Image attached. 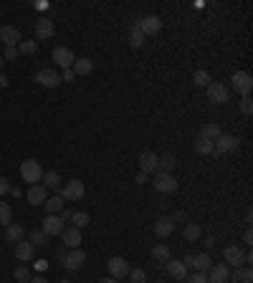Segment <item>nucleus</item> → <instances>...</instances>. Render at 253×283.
I'll return each instance as SVG.
<instances>
[{"label":"nucleus","instance_id":"obj_1","mask_svg":"<svg viewBox=\"0 0 253 283\" xmlns=\"http://www.w3.org/2000/svg\"><path fill=\"white\" fill-rule=\"evenodd\" d=\"M21 177L26 180V182H41L43 180V167H41V162H35V159H26L23 164H21Z\"/></svg>","mask_w":253,"mask_h":283},{"label":"nucleus","instance_id":"obj_2","mask_svg":"<svg viewBox=\"0 0 253 283\" xmlns=\"http://www.w3.org/2000/svg\"><path fill=\"white\" fill-rule=\"evenodd\" d=\"M238 144H241L238 137H233V134H221V137L213 142V155H230V152L238 149Z\"/></svg>","mask_w":253,"mask_h":283},{"label":"nucleus","instance_id":"obj_3","mask_svg":"<svg viewBox=\"0 0 253 283\" xmlns=\"http://www.w3.org/2000/svg\"><path fill=\"white\" fill-rule=\"evenodd\" d=\"M84 182L81 180H71V182H63L61 185V197L63 202H76V200H81L84 197Z\"/></svg>","mask_w":253,"mask_h":283},{"label":"nucleus","instance_id":"obj_4","mask_svg":"<svg viewBox=\"0 0 253 283\" xmlns=\"http://www.w3.org/2000/svg\"><path fill=\"white\" fill-rule=\"evenodd\" d=\"M183 263L190 266V268H195V273H208L210 266H213V258L208 253H197V255H185Z\"/></svg>","mask_w":253,"mask_h":283},{"label":"nucleus","instance_id":"obj_5","mask_svg":"<svg viewBox=\"0 0 253 283\" xmlns=\"http://www.w3.org/2000/svg\"><path fill=\"white\" fill-rule=\"evenodd\" d=\"M152 187L157 192H165V195H172L177 192V180L172 175H165V172H155V180H152Z\"/></svg>","mask_w":253,"mask_h":283},{"label":"nucleus","instance_id":"obj_6","mask_svg":"<svg viewBox=\"0 0 253 283\" xmlns=\"http://www.w3.org/2000/svg\"><path fill=\"white\" fill-rule=\"evenodd\" d=\"M137 28L142 31L144 38H147V35H157V33L162 31V18H159V15H144V18L137 21Z\"/></svg>","mask_w":253,"mask_h":283},{"label":"nucleus","instance_id":"obj_7","mask_svg":"<svg viewBox=\"0 0 253 283\" xmlns=\"http://www.w3.org/2000/svg\"><path fill=\"white\" fill-rule=\"evenodd\" d=\"M230 81H233V89H236V91H238L241 96H248V94H251L253 79H251V73H248V71H236Z\"/></svg>","mask_w":253,"mask_h":283},{"label":"nucleus","instance_id":"obj_8","mask_svg":"<svg viewBox=\"0 0 253 283\" xmlns=\"http://www.w3.org/2000/svg\"><path fill=\"white\" fill-rule=\"evenodd\" d=\"M61 260H63V268L66 271H79L86 263V253L81 251V248H74V251H66V255H63Z\"/></svg>","mask_w":253,"mask_h":283},{"label":"nucleus","instance_id":"obj_9","mask_svg":"<svg viewBox=\"0 0 253 283\" xmlns=\"http://www.w3.org/2000/svg\"><path fill=\"white\" fill-rule=\"evenodd\" d=\"M35 81H38L41 86H46V89H56V86L61 84V73H59L56 68H41V71L35 73Z\"/></svg>","mask_w":253,"mask_h":283},{"label":"nucleus","instance_id":"obj_10","mask_svg":"<svg viewBox=\"0 0 253 283\" xmlns=\"http://www.w3.org/2000/svg\"><path fill=\"white\" fill-rule=\"evenodd\" d=\"M51 56H53V61H56V66H59V68H71V66H74V61H76L74 51H71V48H66V46H56Z\"/></svg>","mask_w":253,"mask_h":283},{"label":"nucleus","instance_id":"obj_11","mask_svg":"<svg viewBox=\"0 0 253 283\" xmlns=\"http://www.w3.org/2000/svg\"><path fill=\"white\" fill-rule=\"evenodd\" d=\"M208 89V101H213V104H225L228 101V86H223L221 81H210V86H205Z\"/></svg>","mask_w":253,"mask_h":283},{"label":"nucleus","instance_id":"obj_12","mask_svg":"<svg viewBox=\"0 0 253 283\" xmlns=\"http://www.w3.org/2000/svg\"><path fill=\"white\" fill-rule=\"evenodd\" d=\"M205 278H208V283H225L230 278V271H228L225 263H213L210 271L205 273Z\"/></svg>","mask_w":253,"mask_h":283},{"label":"nucleus","instance_id":"obj_13","mask_svg":"<svg viewBox=\"0 0 253 283\" xmlns=\"http://www.w3.org/2000/svg\"><path fill=\"white\" fill-rule=\"evenodd\" d=\"M165 271H167V276L170 278H175V281H185L188 278V266L183 263V260H167L165 263Z\"/></svg>","mask_w":253,"mask_h":283},{"label":"nucleus","instance_id":"obj_14","mask_svg":"<svg viewBox=\"0 0 253 283\" xmlns=\"http://www.w3.org/2000/svg\"><path fill=\"white\" fill-rule=\"evenodd\" d=\"M106 266H109V276H112V278H117V281H119V278H124L127 273H129V263H127L122 255H114Z\"/></svg>","mask_w":253,"mask_h":283},{"label":"nucleus","instance_id":"obj_15","mask_svg":"<svg viewBox=\"0 0 253 283\" xmlns=\"http://www.w3.org/2000/svg\"><path fill=\"white\" fill-rule=\"evenodd\" d=\"M0 41L5 43V48H15L23 38H21V31L15 26H3L0 28Z\"/></svg>","mask_w":253,"mask_h":283},{"label":"nucleus","instance_id":"obj_16","mask_svg":"<svg viewBox=\"0 0 253 283\" xmlns=\"http://www.w3.org/2000/svg\"><path fill=\"white\" fill-rule=\"evenodd\" d=\"M137 162H139L142 175H155V172H157V155H155V152H142V155L137 157Z\"/></svg>","mask_w":253,"mask_h":283},{"label":"nucleus","instance_id":"obj_17","mask_svg":"<svg viewBox=\"0 0 253 283\" xmlns=\"http://www.w3.org/2000/svg\"><path fill=\"white\" fill-rule=\"evenodd\" d=\"M41 230H43L48 238H53V235H61V233H63V220L59 218V215H48V218L43 220V225H41Z\"/></svg>","mask_w":253,"mask_h":283},{"label":"nucleus","instance_id":"obj_18","mask_svg":"<svg viewBox=\"0 0 253 283\" xmlns=\"http://www.w3.org/2000/svg\"><path fill=\"white\" fill-rule=\"evenodd\" d=\"M223 255H225V266H233V268H241L243 266V258H246V253L241 251L238 246H228L223 251Z\"/></svg>","mask_w":253,"mask_h":283},{"label":"nucleus","instance_id":"obj_19","mask_svg":"<svg viewBox=\"0 0 253 283\" xmlns=\"http://www.w3.org/2000/svg\"><path fill=\"white\" fill-rule=\"evenodd\" d=\"M61 240H63V246H66L68 251H74V248H79V243H81V230H76L74 225H71V228H63Z\"/></svg>","mask_w":253,"mask_h":283},{"label":"nucleus","instance_id":"obj_20","mask_svg":"<svg viewBox=\"0 0 253 283\" xmlns=\"http://www.w3.org/2000/svg\"><path fill=\"white\" fill-rule=\"evenodd\" d=\"M172 230H175V220H172V218L162 215V218L155 220V233H157V238H167V235H172Z\"/></svg>","mask_w":253,"mask_h":283},{"label":"nucleus","instance_id":"obj_21","mask_svg":"<svg viewBox=\"0 0 253 283\" xmlns=\"http://www.w3.org/2000/svg\"><path fill=\"white\" fill-rule=\"evenodd\" d=\"M23 235H26V228H23V225H18V222L5 225V240H8V243H21Z\"/></svg>","mask_w":253,"mask_h":283},{"label":"nucleus","instance_id":"obj_22","mask_svg":"<svg viewBox=\"0 0 253 283\" xmlns=\"http://www.w3.org/2000/svg\"><path fill=\"white\" fill-rule=\"evenodd\" d=\"M48 200V190L43 187V185H31L28 190V202L31 205H43Z\"/></svg>","mask_w":253,"mask_h":283},{"label":"nucleus","instance_id":"obj_23","mask_svg":"<svg viewBox=\"0 0 253 283\" xmlns=\"http://www.w3.org/2000/svg\"><path fill=\"white\" fill-rule=\"evenodd\" d=\"M33 255H35V248H33L31 243H26V240L15 243V258H18V260H23V263H31Z\"/></svg>","mask_w":253,"mask_h":283},{"label":"nucleus","instance_id":"obj_24","mask_svg":"<svg viewBox=\"0 0 253 283\" xmlns=\"http://www.w3.org/2000/svg\"><path fill=\"white\" fill-rule=\"evenodd\" d=\"M53 21H48V18H41V21H35V38H51L53 35Z\"/></svg>","mask_w":253,"mask_h":283},{"label":"nucleus","instance_id":"obj_25","mask_svg":"<svg viewBox=\"0 0 253 283\" xmlns=\"http://www.w3.org/2000/svg\"><path fill=\"white\" fill-rule=\"evenodd\" d=\"M41 182H43V187L46 190H53V192H56V195H59V190H61V175H59V172H43V180H41Z\"/></svg>","mask_w":253,"mask_h":283},{"label":"nucleus","instance_id":"obj_26","mask_svg":"<svg viewBox=\"0 0 253 283\" xmlns=\"http://www.w3.org/2000/svg\"><path fill=\"white\" fill-rule=\"evenodd\" d=\"M92 68H94L92 59H76V61H74V66H71L74 76H89V73H92Z\"/></svg>","mask_w":253,"mask_h":283},{"label":"nucleus","instance_id":"obj_27","mask_svg":"<svg viewBox=\"0 0 253 283\" xmlns=\"http://www.w3.org/2000/svg\"><path fill=\"white\" fill-rule=\"evenodd\" d=\"M177 167V159L172 155H165V157H157V172H165V175H172V169Z\"/></svg>","mask_w":253,"mask_h":283},{"label":"nucleus","instance_id":"obj_28","mask_svg":"<svg viewBox=\"0 0 253 283\" xmlns=\"http://www.w3.org/2000/svg\"><path fill=\"white\" fill-rule=\"evenodd\" d=\"M43 207L48 210V215H59L63 210V197L61 195H53V197H48L46 202H43Z\"/></svg>","mask_w":253,"mask_h":283},{"label":"nucleus","instance_id":"obj_29","mask_svg":"<svg viewBox=\"0 0 253 283\" xmlns=\"http://www.w3.org/2000/svg\"><path fill=\"white\" fill-rule=\"evenodd\" d=\"M152 258H155V260H157L159 266H165V263H167V260H170V248H167V246H165V243H157V246H155V248H152Z\"/></svg>","mask_w":253,"mask_h":283},{"label":"nucleus","instance_id":"obj_30","mask_svg":"<svg viewBox=\"0 0 253 283\" xmlns=\"http://www.w3.org/2000/svg\"><path fill=\"white\" fill-rule=\"evenodd\" d=\"M28 243H31L33 248H43V246H48V235H46L41 228H38V230L33 228V230H31V240H28Z\"/></svg>","mask_w":253,"mask_h":283},{"label":"nucleus","instance_id":"obj_31","mask_svg":"<svg viewBox=\"0 0 253 283\" xmlns=\"http://www.w3.org/2000/svg\"><path fill=\"white\" fill-rule=\"evenodd\" d=\"M221 134L223 131L218 124H203V129H200V137H203V139H210V142H215Z\"/></svg>","mask_w":253,"mask_h":283},{"label":"nucleus","instance_id":"obj_32","mask_svg":"<svg viewBox=\"0 0 253 283\" xmlns=\"http://www.w3.org/2000/svg\"><path fill=\"white\" fill-rule=\"evenodd\" d=\"M200 235H203V230H200V225H197V222H188V225H185V230H183V238L190 240V243H192V240H200Z\"/></svg>","mask_w":253,"mask_h":283},{"label":"nucleus","instance_id":"obj_33","mask_svg":"<svg viewBox=\"0 0 253 283\" xmlns=\"http://www.w3.org/2000/svg\"><path fill=\"white\" fill-rule=\"evenodd\" d=\"M129 46H132V48H142V46H144V35L137 28V23H134L132 31H129Z\"/></svg>","mask_w":253,"mask_h":283},{"label":"nucleus","instance_id":"obj_34","mask_svg":"<svg viewBox=\"0 0 253 283\" xmlns=\"http://www.w3.org/2000/svg\"><path fill=\"white\" fill-rule=\"evenodd\" d=\"M233 281L236 283H251L253 281V271L246 266V268H236L233 271Z\"/></svg>","mask_w":253,"mask_h":283},{"label":"nucleus","instance_id":"obj_35","mask_svg":"<svg viewBox=\"0 0 253 283\" xmlns=\"http://www.w3.org/2000/svg\"><path fill=\"white\" fill-rule=\"evenodd\" d=\"M89 220H92V218H89V213H84V210H76V213L71 215V222H74V228H76V230L86 228V225H89Z\"/></svg>","mask_w":253,"mask_h":283},{"label":"nucleus","instance_id":"obj_36","mask_svg":"<svg viewBox=\"0 0 253 283\" xmlns=\"http://www.w3.org/2000/svg\"><path fill=\"white\" fill-rule=\"evenodd\" d=\"M195 152H197V155H213V142L197 137V142H195Z\"/></svg>","mask_w":253,"mask_h":283},{"label":"nucleus","instance_id":"obj_37","mask_svg":"<svg viewBox=\"0 0 253 283\" xmlns=\"http://www.w3.org/2000/svg\"><path fill=\"white\" fill-rule=\"evenodd\" d=\"M13 222V207L8 202H0V225H10Z\"/></svg>","mask_w":253,"mask_h":283},{"label":"nucleus","instance_id":"obj_38","mask_svg":"<svg viewBox=\"0 0 253 283\" xmlns=\"http://www.w3.org/2000/svg\"><path fill=\"white\" fill-rule=\"evenodd\" d=\"M38 51V43L35 41H21L18 43V53H23V56H33Z\"/></svg>","mask_w":253,"mask_h":283},{"label":"nucleus","instance_id":"obj_39","mask_svg":"<svg viewBox=\"0 0 253 283\" xmlns=\"http://www.w3.org/2000/svg\"><path fill=\"white\" fill-rule=\"evenodd\" d=\"M192 81L197 84V86H210V73L208 71H195V76H192Z\"/></svg>","mask_w":253,"mask_h":283},{"label":"nucleus","instance_id":"obj_40","mask_svg":"<svg viewBox=\"0 0 253 283\" xmlns=\"http://www.w3.org/2000/svg\"><path fill=\"white\" fill-rule=\"evenodd\" d=\"M127 276L132 278V283H147V273H144L142 268H134V271H129Z\"/></svg>","mask_w":253,"mask_h":283},{"label":"nucleus","instance_id":"obj_41","mask_svg":"<svg viewBox=\"0 0 253 283\" xmlns=\"http://www.w3.org/2000/svg\"><path fill=\"white\" fill-rule=\"evenodd\" d=\"M15 281L28 283V281H31V271H28L26 266H18V268H15Z\"/></svg>","mask_w":253,"mask_h":283},{"label":"nucleus","instance_id":"obj_42","mask_svg":"<svg viewBox=\"0 0 253 283\" xmlns=\"http://www.w3.org/2000/svg\"><path fill=\"white\" fill-rule=\"evenodd\" d=\"M241 111H243L246 117H251V111H253V99L251 96H243V99H241Z\"/></svg>","mask_w":253,"mask_h":283},{"label":"nucleus","instance_id":"obj_43","mask_svg":"<svg viewBox=\"0 0 253 283\" xmlns=\"http://www.w3.org/2000/svg\"><path fill=\"white\" fill-rule=\"evenodd\" d=\"M185 283H208V278H205V273H192L185 278Z\"/></svg>","mask_w":253,"mask_h":283},{"label":"nucleus","instance_id":"obj_44","mask_svg":"<svg viewBox=\"0 0 253 283\" xmlns=\"http://www.w3.org/2000/svg\"><path fill=\"white\" fill-rule=\"evenodd\" d=\"M15 56H18V48H5L3 61H15Z\"/></svg>","mask_w":253,"mask_h":283},{"label":"nucleus","instance_id":"obj_45","mask_svg":"<svg viewBox=\"0 0 253 283\" xmlns=\"http://www.w3.org/2000/svg\"><path fill=\"white\" fill-rule=\"evenodd\" d=\"M8 192H10V182H8L5 177H0V197H3V195H8Z\"/></svg>","mask_w":253,"mask_h":283},{"label":"nucleus","instance_id":"obj_46","mask_svg":"<svg viewBox=\"0 0 253 283\" xmlns=\"http://www.w3.org/2000/svg\"><path fill=\"white\" fill-rule=\"evenodd\" d=\"M172 220H175V222H185V220H188V213H185V210H177V213L172 215Z\"/></svg>","mask_w":253,"mask_h":283},{"label":"nucleus","instance_id":"obj_47","mask_svg":"<svg viewBox=\"0 0 253 283\" xmlns=\"http://www.w3.org/2000/svg\"><path fill=\"white\" fill-rule=\"evenodd\" d=\"M61 81H74V71H71V68H63Z\"/></svg>","mask_w":253,"mask_h":283},{"label":"nucleus","instance_id":"obj_48","mask_svg":"<svg viewBox=\"0 0 253 283\" xmlns=\"http://www.w3.org/2000/svg\"><path fill=\"white\" fill-rule=\"evenodd\" d=\"M243 243H246V246H251V243H253V233H251V230H246V233H243Z\"/></svg>","mask_w":253,"mask_h":283},{"label":"nucleus","instance_id":"obj_49","mask_svg":"<svg viewBox=\"0 0 253 283\" xmlns=\"http://www.w3.org/2000/svg\"><path fill=\"white\" fill-rule=\"evenodd\" d=\"M71 215H74L71 210H61V213H59V218H61L63 222H66V220H71Z\"/></svg>","mask_w":253,"mask_h":283},{"label":"nucleus","instance_id":"obj_50","mask_svg":"<svg viewBox=\"0 0 253 283\" xmlns=\"http://www.w3.org/2000/svg\"><path fill=\"white\" fill-rule=\"evenodd\" d=\"M205 248H208V251L215 248V238H205Z\"/></svg>","mask_w":253,"mask_h":283},{"label":"nucleus","instance_id":"obj_51","mask_svg":"<svg viewBox=\"0 0 253 283\" xmlns=\"http://www.w3.org/2000/svg\"><path fill=\"white\" fill-rule=\"evenodd\" d=\"M28 283H48V281H46L43 276H31V281H28Z\"/></svg>","mask_w":253,"mask_h":283},{"label":"nucleus","instance_id":"obj_52","mask_svg":"<svg viewBox=\"0 0 253 283\" xmlns=\"http://www.w3.org/2000/svg\"><path fill=\"white\" fill-rule=\"evenodd\" d=\"M144 182H147V175L139 172V175H137V185H144Z\"/></svg>","mask_w":253,"mask_h":283},{"label":"nucleus","instance_id":"obj_53","mask_svg":"<svg viewBox=\"0 0 253 283\" xmlns=\"http://www.w3.org/2000/svg\"><path fill=\"white\" fill-rule=\"evenodd\" d=\"M8 86V76L5 73H0V89H5Z\"/></svg>","mask_w":253,"mask_h":283},{"label":"nucleus","instance_id":"obj_54","mask_svg":"<svg viewBox=\"0 0 253 283\" xmlns=\"http://www.w3.org/2000/svg\"><path fill=\"white\" fill-rule=\"evenodd\" d=\"M99 283H119V281H117V278H112V276H109V278H104V281H99Z\"/></svg>","mask_w":253,"mask_h":283},{"label":"nucleus","instance_id":"obj_55","mask_svg":"<svg viewBox=\"0 0 253 283\" xmlns=\"http://www.w3.org/2000/svg\"><path fill=\"white\" fill-rule=\"evenodd\" d=\"M3 63H5V61H3V56H0V68H3Z\"/></svg>","mask_w":253,"mask_h":283},{"label":"nucleus","instance_id":"obj_56","mask_svg":"<svg viewBox=\"0 0 253 283\" xmlns=\"http://www.w3.org/2000/svg\"><path fill=\"white\" fill-rule=\"evenodd\" d=\"M59 283H71V281H59Z\"/></svg>","mask_w":253,"mask_h":283},{"label":"nucleus","instance_id":"obj_57","mask_svg":"<svg viewBox=\"0 0 253 283\" xmlns=\"http://www.w3.org/2000/svg\"><path fill=\"white\" fill-rule=\"evenodd\" d=\"M157 283H159V281H157Z\"/></svg>","mask_w":253,"mask_h":283}]
</instances>
